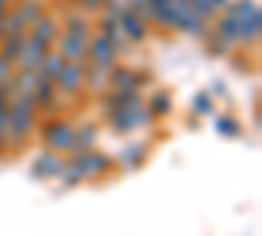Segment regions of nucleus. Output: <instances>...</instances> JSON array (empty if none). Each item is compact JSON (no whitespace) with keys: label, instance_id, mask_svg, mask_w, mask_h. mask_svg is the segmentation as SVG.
<instances>
[{"label":"nucleus","instance_id":"nucleus-1","mask_svg":"<svg viewBox=\"0 0 262 236\" xmlns=\"http://www.w3.org/2000/svg\"><path fill=\"white\" fill-rule=\"evenodd\" d=\"M107 121H111V126L116 128V132L128 134V132H134V128H139V126H149L152 123V113H149L147 105L139 100V102L123 105V108H113L111 113H107Z\"/></svg>","mask_w":262,"mask_h":236},{"label":"nucleus","instance_id":"nucleus-2","mask_svg":"<svg viewBox=\"0 0 262 236\" xmlns=\"http://www.w3.org/2000/svg\"><path fill=\"white\" fill-rule=\"evenodd\" d=\"M42 137L53 153H71L74 149V128L63 121H48L42 126Z\"/></svg>","mask_w":262,"mask_h":236},{"label":"nucleus","instance_id":"nucleus-3","mask_svg":"<svg viewBox=\"0 0 262 236\" xmlns=\"http://www.w3.org/2000/svg\"><path fill=\"white\" fill-rule=\"evenodd\" d=\"M55 42H58V53L66 58V63H86L90 60V45H86L90 39L63 32V34H58Z\"/></svg>","mask_w":262,"mask_h":236},{"label":"nucleus","instance_id":"nucleus-4","mask_svg":"<svg viewBox=\"0 0 262 236\" xmlns=\"http://www.w3.org/2000/svg\"><path fill=\"white\" fill-rule=\"evenodd\" d=\"M86 45H90V60L97 63V66H102V69L111 71L116 63H118V50L113 48V42L107 39L102 32L95 34L90 42H86Z\"/></svg>","mask_w":262,"mask_h":236},{"label":"nucleus","instance_id":"nucleus-5","mask_svg":"<svg viewBox=\"0 0 262 236\" xmlns=\"http://www.w3.org/2000/svg\"><path fill=\"white\" fill-rule=\"evenodd\" d=\"M84 87V63H66L55 79V90L60 95H79Z\"/></svg>","mask_w":262,"mask_h":236},{"label":"nucleus","instance_id":"nucleus-6","mask_svg":"<svg viewBox=\"0 0 262 236\" xmlns=\"http://www.w3.org/2000/svg\"><path fill=\"white\" fill-rule=\"evenodd\" d=\"M118 27L126 34V39H131V42H144L147 39V24H144V18L134 8H123L121 11Z\"/></svg>","mask_w":262,"mask_h":236},{"label":"nucleus","instance_id":"nucleus-7","mask_svg":"<svg viewBox=\"0 0 262 236\" xmlns=\"http://www.w3.org/2000/svg\"><path fill=\"white\" fill-rule=\"evenodd\" d=\"M149 76H142L137 74L134 69H123V66H116L111 69V84H113V90H131V92H139L142 84H147Z\"/></svg>","mask_w":262,"mask_h":236},{"label":"nucleus","instance_id":"nucleus-8","mask_svg":"<svg viewBox=\"0 0 262 236\" xmlns=\"http://www.w3.org/2000/svg\"><path fill=\"white\" fill-rule=\"evenodd\" d=\"M48 45H42L39 39H34V37H24V48H21V55H18V66L21 69H39V63H42V58L48 55Z\"/></svg>","mask_w":262,"mask_h":236},{"label":"nucleus","instance_id":"nucleus-9","mask_svg":"<svg viewBox=\"0 0 262 236\" xmlns=\"http://www.w3.org/2000/svg\"><path fill=\"white\" fill-rule=\"evenodd\" d=\"M32 29H29V37H34V39H39L42 42V45H53V42L58 39V21L53 18V16H45V13H42L37 21H32V24H29Z\"/></svg>","mask_w":262,"mask_h":236},{"label":"nucleus","instance_id":"nucleus-10","mask_svg":"<svg viewBox=\"0 0 262 236\" xmlns=\"http://www.w3.org/2000/svg\"><path fill=\"white\" fill-rule=\"evenodd\" d=\"M76 160L81 163L86 179L102 176L105 170H111V165H113V160L107 158V155H102V153H92V149H90V153H84V155H76Z\"/></svg>","mask_w":262,"mask_h":236},{"label":"nucleus","instance_id":"nucleus-11","mask_svg":"<svg viewBox=\"0 0 262 236\" xmlns=\"http://www.w3.org/2000/svg\"><path fill=\"white\" fill-rule=\"evenodd\" d=\"M84 84L92 95H105V87L111 84V71L92 63L90 69H84Z\"/></svg>","mask_w":262,"mask_h":236},{"label":"nucleus","instance_id":"nucleus-12","mask_svg":"<svg viewBox=\"0 0 262 236\" xmlns=\"http://www.w3.org/2000/svg\"><path fill=\"white\" fill-rule=\"evenodd\" d=\"M63 163H66V160L50 149V153H42V155L34 160V168H32V170H34V176L50 179V176H58L60 170H63Z\"/></svg>","mask_w":262,"mask_h":236},{"label":"nucleus","instance_id":"nucleus-13","mask_svg":"<svg viewBox=\"0 0 262 236\" xmlns=\"http://www.w3.org/2000/svg\"><path fill=\"white\" fill-rule=\"evenodd\" d=\"M144 160H147V144H142V142H131V144H126V147L121 149V155H118V163H121L126 170L139 168Z\"/></svg>","mask_w":262,"mask_h":236},{"label":"nucleus","instance_id":"nucleus-14","mask_svg":"<svg viewBox=\"0 0 262 236\" xmlns=\"http://www.w3.org/2000/svg\"><path fill=\"white\" fill-rule=\"evenodd\" d=\"M259 32H262V13L259 11H254L252 16L238 21V42H244V45L257 42L259 39Z\"/></svg>","mask_w":262,"mask_h":236},{"label":"nucleus","instance_id":"nucleus-15","mask_svg":"<svg viewBox=\"0 0 262 236\" xmlns=\"http://www.w3.org/2000/svg\"><path fill=\"white\" fill-rule=\"evenodd\" d=\"M63 66H66V58L58 53V50H48V55L42 58V63H39V76H45V79H50V81H55L58 79V74L63 71Z\"/></svg>","mask_w":262,"mask_h":236},{"label":"nucleus","instance_id":"nucleus-16","mask_svg":"<svg viewBox=\"0 0 262 236\" xmlns=\"http://www.w3.org/2000/svg\"><path fill=\"white\" fill-rule=\"evenodd\" d=\"M215 37L221 39V42H226V45L231 48V45H236L238 42V21L233 18V16H223L221 21H217V27H215Z\"/></svg>","mask_w":262,"mask_h":236},{"label":"nucleus","instance_id":"nucleus-17","mask_svg":"<svg viewBox=\"0 0 262 236\" xmlns=\"http://www.w3.org/2000/svg\"><path fill=\"white\" fill-rule=\"evenodd\" d=\"M97 142V132L92 126H84V128H74V153L76 155H84V153H90V149L95 147ZM74 155V158H76Z\"/></svg>","mask_w":262,"mask_h":236},{"label":"nucleus","instance_id":"nucleus-18","mask_svg":"<svg viewBox=\"0 0 262 236\" xmlns=\"http://www.w3.org/2000/svg\"><path fill=\"white\" fill-rule=\"evenodd\" d=\"M11 11L29 27L32 21H37V18L42 16V11H45V8H42V0H18V6L11 8Z\"/></svg>","mask_w":262,"mask_h":236},{"label":"nucleus","instance_id":"nucleus-19","mask_svg":"<svg viewBox=\"0 0 262 236\" xmlns=\"http://www.w3.org/2000/svg\"><path fill=\"white\" fill-rule=\"evenodd\" d=\"M55 95H58L55 81H50V79H45V76H39V81L34 84V90H32L34 102H37V105H42V108H48V105L53 102V97H55Z\"/></svg>","mask_w":262,"mask_h":236},{"label":"nucleus","instance_id":"nucleus-20","mask_svg":"<svg viewBox=\"0 0 262 236\" xmlns=\"http://www.w3.org/2000/svg\"><path fill=\"white\" fill-rule=\"evenodd\" d=\"M37 81H39V71H34V69H21V71H13V76H11V84L18 95L32 92Z\"/></svg>","mask_w":262,"mask_h":236},{"label":"nucleus","instance_id":"nucleus-21","mask_svg":"<svg viewBox=\"0 0 262 236\" xmlns=\"http://www.w3.org/2000/svg\"><path fill=\"white\" fill-rule=\"evenodd\" d=\"M21 48H24V34H8V37L0 39V55H3L6 60H11V63L18 60Z\"/></svg>","mask_w":262,"mask_h":236},{"label":"nucleus","instance_id":"nucleus-22","mask_svg":"<svg viewBox=\"0 0 262 236\" xmlns=\"http://www.w3.org/2000/svg\"><path fill=\"white\" fill-rule=\"evenodd\" d=\"M60 179H63V184L66 186H76L79 181H84L86 176H84V168H81V163L74 158V160H69V163H63V170L58 174Z\"/></svg>","mask_w":262,"mask_h":236},{"label":"nucleus","instance_id":"nucleus-23","mask_svg":"<svg viewBox=\"0 0 262 236\" xmlns=\"http://www.w3.org/2000/svg\"><path fill=\"white\" fill-rule=\"evenodd\" d=\"M147 108H149V113H152V116H168V113H170V108H173L170 95H168V92H163V90H158L155 95H152V97L147 100Z\"/></svg>","mask_w":262,"mask_h":236},{"label":"nucleus","instance_id":"nucleus-24","mask_svg":"<svg viewBox=\"0 0 262 236\" xmlns=\"http://www.w3.org/2000/svg\"><path fill=\"white\" fill-rule=\"evenodd\" d=\"M90 29H92V24H90V18H86L84 13H74V16H69V21H66V32L69 34L90 39Z\"/></svg>","mask_w":262,"mask_h":236},{"label":"nucleus","instance_id":"nucleus-25","mask_svg":"<svg viewBox=\"0 0 262 236\" xmlns=\"http://www.w3.org/2000/svg\"><path fill=\"white\" fill-rule=\"evenodd\" d=\"M226 11H228V16H233L236 21H242V18L252 16V13H254V11H259V8H257L254 0H233V3H228V6H226Z\"/></svg>","mask_w":262,"mask_h":236},{"label":"nucleus","instance_id":"nucleus-26","mask_svg":"<svg viewBox=\"0 0 262 236\" xmlns=\"http://www.w3.org/2000/svg\"><path fill=\"white\" fill-rule=\"evenodd\" d=\"M191 111L196 116H212L215 113V102H212V95L210 92H200L191 102Z\"/></svg>","mask_w":262,"mask_h":236},{"label":"nucleus","instance_id":"nucleus-27","mask_svg":"<svg viewBox=\"0 0 262 236\" xmlns=\"http://www.w3.org/2000/svg\"><path fill=\"white\" fill-rule=\"evenodd\" d=\"M215 128H217V134H223V137H238L242 134V126H238L231 116H221L215 121Z\"/></svg>","mask_w":262,"mask_h":236},{"label":"nucleus","instance_id":"nucleus-28","mask_svg":"<svg viewBox=\"0 0 262 236\" xmlns=\"http://www.w3.org/2000/svg\"><path fill=\"white\" fill-rule=\"evenodd\" d=\"M191 11L207 21V18H212V16H215V11H217V8L210 3V0H191Z\"/></svg>","mask_w":262,"mask_h":236},{"label":"nucleus","instance_id":"nucleus-29","mask_svg":"<svg viewBox=\"0 0 262 236\" xmlns=\"http://www.w3.org/2000/svg\"><path fill=\"white\" fill-rule=\"evenodd\" d=\"M11 76H13V63L0 55V84H6Z\"/></svg>","mask_w":262,"mask_h":236},{"label":"nucleus","instance_id":"nucleus-30","mask_svg":"<svg viewBox=\"0 0 262 236\" xmlns=\"http://www.w3.org/2000/svg\"><path fill=\"white\" fill-rule=\"evenodd\" d=\"M81 6H84L86 11H100V6H102V0H81Z\"/></svg>","mask_w":262,"mask_h":236},{"label":"nucleus","instance_id":"nucleus-31","mask_svg":"<svg viewBox=\"0 0 262 236\" xmlns=\"http://www.w3.org/2000/svg\"><path fill=\"white\" fill-rule=\"evenodd\" d=\"M212 90H215L217 97H226V84L223 81H212Z\"/></svg>","mask_w":262,"mask_h":236},{"label":"nucleus","instance_id":"nucleus-32","mask_svg":"<svg viewBox=\"0 0 262 236\" xmlns=\"http://www.w3.org/2000/svg\"><path fill=\"white\" fill-rule=\"evenodd\" d=\"M13 8V0H0V16H6Z\"/></svg>","mask_w":262,"mask_h":236},{"label":"nucleus","instance_id":"nucleus-33","mask_svg":"<svg viewBox=\"0 0 262 236\" xmlns=\"http://www.w3.org/2000/svg\"><path fill=\"white\" fill-rule=\"evenodd\" d=\"M142 3H144V0H123V6H126V8H139Z\"/></svg>","mask_w":262,"mask_h":236},{"label":"nucleus","instance_id":"nucleus-34","mask_svg":"<svg viewBox=\"0 0 262 236\" xmlns=\"http://www.w3.org/2000/svg\"><path fill=\"white\" fill-rule=\"evenodd\" d=\"M210 3H212L215 8H226V6L231 3V0H210Z\"/></svg>","mask_w":262,"mask_h":236}]
</instances>
